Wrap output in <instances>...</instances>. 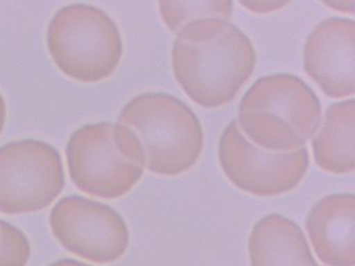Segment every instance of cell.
<instances>
[{"label": "cell", "mask_w": 355, "mask_h": 266, "mask_svg": "<svg viewBox=\"0 0 355 266\" xmlns=\"http://www.w3.org/2000/svg\"><path fill=\"white\" fill-rule=\"evenodd\" d=\"M176 80L201 107L230 103L257 66V52L244 31L228 20L203 18L176 35L172 50Z\"/></svg>", "instance_id": "cell-1"}, {"label": "cell", "mask_w": 355, "mask_h": 266, "mask_svg": "<svg viewBox=\"0 0 355 266\" xmlns=\"http://www.w3.org/2000/svg\"><path fill=\"white\" fill-rule=\"evenodd\" d=\"M321 103L300 77L276 73L257 79L241 100L239 127L259 149L291 152L315 136Z\"/></svg>", "instance_id": "cell-2"}, {"label": "cell", "mask_w": 355, "mask_h": 266, "mask_svg": "<svg viewBox=\"0 0 355 266\" xmlns=\"http://www.w3.org/2000/svg\"><path fill=\"white\" fill-rule=\"evenodd\" d=\"M118 123L134 131L145 153V168L166 177L189 172L202 153L200 121L184 101L166 93L132 98L120 112Z\"/></svg>", "instance_id": "cell-3"}, {"label": "cell", "mask_w": 355, "mask_h": 266, "mask_svg": "<svg viewBox=\"0 0 355 266\" xmlns=\"http://www.w3.org/2000/svg\"><path fill=\"white\" fill-rule=\"evenodd\" d=\"M66 157L73 184L101 199L123 197L144 172L142 143L132 129L120 123L80 127L68 141Z\"/></svg>", "instance_id": "cell-4"}, {"label": "cell", "mask_w": 355, "mask_h": 266, "mask_svg": "<svg viewBox=\"0 0 355 266\" xmlns=\"http://www.w3.org/2000/svg\"><path fill=\"white\" fill-rule=\"evenodd\" d=\"M46 39L58 68L80 82L111 76L123 54L119 27L105 10L90 4L60 8L47 27Z\"/></svg>", "instance_id": "cell-5"}, {"label": "cell", "mask_w": 355, "mask_h": 266, "mask_svg": "<svg viewBox=\"0 0 355 266\" xmlns=\"http://www.w3.org/2000/svg\"><path fill=\"white\" fill-rule=\"evenodd\" d=\"M65 172L60 152L38 139L0 148V213H33L49 207L63 191Z\"/></svg>", "instance_id": "cell-6"}, {"label": "cell", "mask_w": 355, "mask_h": 266, "mask_svg": "<svg viewBox=\"0 0 355 266\" xmlns=\"http://www.w3.org/2000/svg\"><path fill=\"white\" fill-rule=\"evenodd\" d=\"M218 157L226 178L257 197H277L293 190L309 168L306 147L291 152L259 149L243 134L236 121L222 132Z\"/></svg>", "instance_id": "cell-7"}, {"label": "cell", "mask_w": 355, "mask_h": 266, "mask_svg": "<svg viewBox=\"0 0 355 266\" xmlns=\"http://www.w3.org/2000/svg\"><path fill=\"white\" fill-rule=\"evenodd\" d=\"M51 231L73 255L97 264L119 260L130 245V231L113 208L80 195L64 197L49 216Z\"/></svg>", "instance_id": "cell-8"}, {"label": "cell", "mask_w": 355, "mask_h": 266, "mask_svg": "<svg viewBox=\"0 0 355 266\" xmlns=\"http://www.w3.org/2000/svg\"><path fill=\"white\" fill-rule=\"evenodd\" d=\"M303 68L328 97L354 95V21L332 17L320 22L305 42Z\"/></svg>", "instance_id": "cell-9"}, {"label": "cell", "mask_w": 355, "mask_h": 266, "mask_svg": "<svg viewBox=\"0 0 355 266\" xmlns=\"http://www.w3.org/2000/svg\"><path fill=\"white\" fill-rule=\"evenodd\" d=\"M306 230L318 258L327 266L355 265V199L334 193L315 204Z\"/></svg>", "instance_id": "cell-10"}, {"label": "cell", "mask_w": 355, "mask_h": 266, "mask_svg": "<svg viewBox=\"0 0 355 266\" xmlns=\"http://www.w3.org/2000/svg\"><path fill=\"white\" fill-rule=\"evenodd\" d=\"M251 266H318L298 224L282 214L263 216L248 241Z\"/></svg>", "instance_id": "cell-11"}, {"label": "cell", "mask_w": 355, "mask_h": 266, "mask_svg": "<svg viewBox=\"0 0 355 266\" xmlns=\"http://www.w3.org/2000/svg\"><path fill=\"white\" fill-rule=\"evenodd\" d=\"M354 99L336 102L326 109L311 141L315 163L325 172L349 174L354 170Z\"/></svg>", "instance_id": "cell-12"}, {"label": "cell", "mask_w": 355, "mask_h": 266, "mask_svg": "<svg viewBox=\"0 0 355 266\" xmlns=\"http://www.w3.org/2000/svg\"><path fill=\"white\" fill-rule=\"evenodd\" d=\"M162 20L178 35L188 23L203 18L228 20L234 10L232 1H159Z\"/></svg>", "instance_id": "cell-13"}, {"label": "cell", "mask_w": 355, "mask_h": 266, "mask_svg": "<svg viewBox=\"0 0 355 266\" xmlns=\"http://www.w3.org/2000/svg\"><path fill=\"white\" fill-rule=\"evenodd\" d=\"M32 247L26 235L17 227L0 220V266H26Z\"/></svg>", "instance_id": "cell-14"}, {"label": "cell", "mask_w": 355, "mask_h": 266, "mask_svg": "<svg viewBox=\"0 0 355 266\" xmlns=\"http://www.w3.org/2000/svg\"><path fill=\"white\" fill-rule=\"evenodd\" d=\"M239 3L244 6L246 10L254 14H270L278 12L290 4L288 1H240Z\"/></svg>", "instance_id": "cell-15"}, {"label": "cell", "mask_w": 355, "mask_h": 266, "mask_svg": "<svg viewBox=\"0 0 355 266\" xmlns=\"http://www.w3.org/2000/svg\"><path fill=\"white\" fill-rule=\"evenodd\" d=\"M326 6H330L334 10H338V12H347V14H353L355 10V1L354 0H343V1H327L324 2Z\"/></svg>", "instance_id": "cell-16"}, {"label": "cell", "mask_w": 355, "mask_h": 266, "mask_svg": "<svg viewBox=\"0 0 355 266\" xmlns=\"http://www.w3.org/2000/svg\"><path fill=\"white\" fill-rule=\"evenodd\" d=\"M6 118H7V105L3 95L0 93V134L5 128Z\"/></svg>", "instance_id": "cell-17"}, {"label": "cell", "mask_w": 355, "mask_h": 266, "mask_svg": "<svg viewBox=\"0 0 355 266\" xmlns=\"http://www.w3.org/2000/svg\"><path fill=\"white\" fill-rule=\"evenodd\" d=\"M49 266H92L90 264L84 263V262L78 261L74 259H61Z\"/></svg>", "instance_id": "cell-18"}]
</instances>
